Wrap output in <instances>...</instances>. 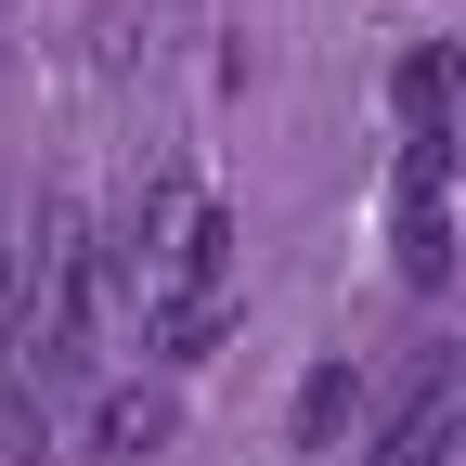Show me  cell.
I'll use <instances>...</instances> for the list:
<instances>
[{"label":"cell","mask_w":466,"mask_h":466,"mask_svg":"<svg viewBox=\"0 0 466 466\" xmlns=\"http://www.w3.org/2000/svg\"><path fill=\"white\" fill-rule=\"evenodd\" d=\"M104 285H116L143 324H156V311H182V299H208V285H233V220L182 182V168H168V182H143V208L116 220Z\"/></svg>","instance_id":"obj_1"},{"label":"cell","mask_w":466,"mask_h":466,"mask_svg":"<svg viewBox=\"0 0 466 466\" xmlns=\"http://www.w3.org/2000/svg\"><path fill=\"white\" fill-rule=\"evenodd\" d=\"M91 285H104L91 220H78L66 195H39V208H26V247H14V363H26V389H39V376H78Z\"/></svg>","instance_id":"obj_2"},{"label":"cell","mask_w":466,"mask_h":466,"mask_svg":"<svg viewBox=\"0 0 466 466\" xmlns=\"http://www.w3.org/2000/svg\"><path fill=\"white\" fill-rule=\"evenodd\" d=\"M441 182H453V143H401V168H389V247H401V285H441V272H453Z\"/></svg>","instance_id":"obj_3"},{"label":"cell","mask_w":466,"mask_h":466,"mask_svg":"<svg viewBox=\"0 0 466 466\" xmlns=\"http://www.w3.org/2000/svg\"><path fill=\"white\" fill-rule=\"evenodd\" d=\"M389 104H401V143H453V104H466V66H453V39H415V52H401Z\"/></svg>","instance_id":"obj_4"},{"label":"cell","mask_w":466,"mask_h":466,"mask_svg":"<svg viewBox=\"0 0 466 466\" xmlns=\"http://www.w3.org/2000/svg\"><path fill=\"white\" fill-rule=\"evenodd\" d=\"M168 428H182V401H168V389H104V401H91V453H116V466L168 453Z\"/></svg>","instance_id":"obj_5"},{"label":"cell","mask_w":466,"mask_h":466,"mask_svg":"<svg viewBox=\"0 0 466 466\" xmlns=\"http://www.w3.org/2000/svg\"><path fill=\"white\" fill-rule=\"evenodd\" d=\"M220 337H233V285H208V299H182V311H156V324H143L156 363H208Z\"/></svg>","instance_id":"obj_6"},{"label":"cell","mask_w":466,"mask_h":466,"mask_svg":"<svg viewBox=\"0 0 466 466\" xmlns=\"http://www.w3.org/2000/svg\"><path fill=\"white\" fill-rule=\"evenodd\" d=\"M376 466H466V415H453V401H441V389H428V401H415V415H401V428H389V453H376Z\"/></svg>","instance_id":"obj_7"},{"label":"cell","mask_w":466,"mask_h":466,"mask_svg":"<svg viewBox=\"0 0 466 466\" xmlns=\"http://www.w3.org/2000/svg\"><path fill=\"white\" fill-rule=\"evenodd\" d=\"M350 415H363V363H311V389H299V453H324Z\"/></svg>","instance_id":"obj_8"},{"label":"cell","mask_w":466,"mask_h":466,"mask_svg":"<svg viewBox=\"0 0 466 466\" xmlns=\"http://www.w3.org/2000/svg\"><path fill=\"white\" fill-rule=\"evenodd\" d=\"M52 453V415H39V389L26 376H0V466H39Z\"/></svg>","instance_id":"obj_9"},{"label":"cell","mask_w":466,"mask_h":466,"mask_svg":"<svg viewBox=\"0 0 466 466\" xmlns=\"http://www.w3.org/2000/svg\"><path fill=\"white\" fill-rule=\"evenodd\" d=\"M14 247H26V220H0V363H14Z\"/></svg>","instance_id":"obj_10"}]
</instances>
